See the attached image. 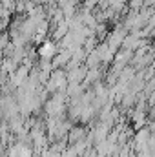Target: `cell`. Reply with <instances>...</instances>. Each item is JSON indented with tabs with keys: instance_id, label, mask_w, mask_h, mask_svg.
I'll return each mask as SVG.
<instances>
[{
	"instance_id": "cell-1",
	"label": "cell",
	"mask_w": 155,
	"mask_h": 157,
	"mask_svg": "<svg viewBox=\"0 0 155 157\" xmlns=\"http://www.w3.org/2000/svg\"><path fill=\"white\" fill-rule=\"evenodd\" d=\"M39 55H40L42 60H51V59L57 55V44L51 42V40L42 42V46L39 48Z\"/></svg>"
},
{
	"instance_id": "cell-2",
	"label": "cell",
	"mask_w": 155,
	"mask_h": 157,
	"mask_svg": "<svg viewBox=\"0 0 155 157\" xmlns=\"http://www.w3.org/2000/svg\"><path fill=\"white\" fill-rule=\"evenodd\" d=\"M9 157H33V152L29 146L22 144V143H17L9 148Z\"/></svg>"
},
{
	"instance_id": "cell-3",
	"label": "cell",
	"mask_w": 155,
	"mask_h": 157,
	"mask_svg": "<svg viewBox=\"0 0 155 157\" xmlns=\"http://www.w3.org/2000/svg\"><path fill=\"white\" fill-rule=\"evenodd\" d=\"M130 6H131L133 11H139L142 7V0H130Z\"/></svg>"
}]
</instances>
